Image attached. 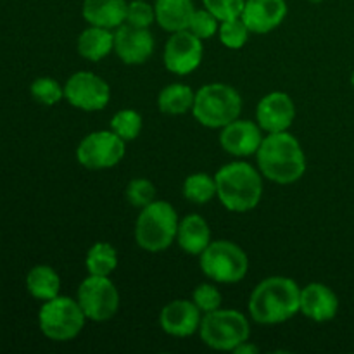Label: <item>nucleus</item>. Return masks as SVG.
Here are the masks:
<instances>
[{
    "label": "nucleus",
    "instance_id": "nucleus-18",
    "mask_svg": "<svg viewBox=\"0 0 354 354\" xmlns=\"http://www.w3.org/2000/svg\"><path fill=\"white\" fill-rule=\"evenodd\" d=\"M339 311V297L328 286L320 282L308 283L301 289L299 313L317 324L334 320Z\"/></svg>",
    "mask_w": 354,
    "mask_h": 354
},
{
    "label": "nucleus",
    "instance_id": "nucleus-15",
    "mask_svg": "<svg viewBox=\"0 0 354 354\" xmlns=\"http://www.w3.org/2000/svg\"><path fill=\"white\" fill-rule=\"evenodd\" d=\"M261 127L254 121L235 120L221 128L220 145L235 158H248L258 152L263 142Z\"/></svg>",
    "mask_w": 354,
    "mask_h": 354
},
{
    "label": "nucleus",
    "instance_id": "nucleus-27",
    "mask_svg": "<svg viewBox=\"0 0 354 354\" xmlns=\"http://www.w3.org/2000/svg\"><path fill=\"white\" fill-rule=\"evenodd\" d=\"M142 121L140 113L135 109H121L111 120V130L116 135H120L124 142L135 140L142 131Z\"/></svg>",
    "mask_w": 354,
    "mask_h": 354
},
{
    "label": "nucleus",
    "instance_id": "nucleus-32",
    "mask_svg": "<svg viewBox=\"0 0 354 354\" xmlns=\"http://www.w3.org/2000/svg\"><path fill=\"white\" fill-rule=\"evenodd\" d=\"M192 301L203 313L221 308V292L214 283H199L192 292Z\"/></svg>",
    "mask_w": 354,
    "mask_h": 354
},
{
    "label": "nucleus",
    "instance_id": "nucleus-17",
    "mask_svg": "<svg viewBox=\"0 0 354 354\" xmlns=\"http://www.w3.org/2000/svg\"><path fill=\"white\" fill-rule=\"evenodd\" d=\"M287 12L286 0H245L241 17L251 33L266 35L283 23Z\"/></svg>",
    "mask_w": 354,
    "mask_h": 354
},
{
    "label": "nucleus",
    "instance_id": "nucleus-23",
    "mask_svg": "<svg viewBox=\"0 0 354 354\" xmlns=\"http://www.w3.org/2000/svg\"><path fill=\"white\" fill-rule=\"evenodd\" d=\"M26 289L31 297L45 303V301L54 299V297L59 296V290H61V279H59L57 272H55L52 266H33L26 275Z\"/></svg>",
    "mask_w": 354,
    "mask_h": 354
},
{
    "label": "nucleus",
    "instance_id": "nucleus-5",
    "mask_svg": "<svg viewBox=\"0 0 354 354\" xmlns=\"http://www.w3.org/2000/svg\"><path fill=\"white\" fill-rule=\"evenodd\" d=\"M242 97L227 83H207L196 92L192 114L206 128H223L239 120Z\"/></svg>",
    "mask_w": 354,
    "mask_h": 354
},
{
    "label": "nucleus",
    "instance_id": "nucleus-26",
    "mask_svg": "<svg viewBox=\"0 0 354 354\" xmlns=\"http://www.w3.org/2000/svg\"><path fill=\"white\" fill-rule=\"evenodd\" d=\"M183 196L189 203L203 206L216 196V180L207 173H194L183 182Z\"/></svg>",
    "mask_w": 354,
    "mask_h": 354
},
{
    "label": "nucleus",
    "instance_id": "nucleus-31",
    "mask_svg": "<svg viewBox=\"0 0 354 354\" xmlns=\"http://www.w3.org/2000/svg\"><path fill=\"white\" fill-rule=\"evenodd\" d=\"M220 23L221 21L204 7V9H196L192 19H190L189 30L192 31L196 37H199L201 40H209V38H213L214 35L218 33Z\"/></svg>",
    "mask_w": 354,
    "mask_h": 354
},
{
    "label": "nucleus",
    "instance_id": "nucleus-19",
    "mask_svg": "<svg viewBox=\"0 0 354 354\" xmlns=\"http://www.w3.org/2000/svg\"><path fill=\"white\" fill-rule=\"evenodd\" d=\"M127 0H85L82 14L90 26L116 30L127 23Z\"/></svg>",
    "mask_w": 354,
    "mask_h": 354
},
{
    "label": "nucleus",
    "instance_id": "nucleus-34",
    "mask_svg": "<svg viewBox=\"0 0 354 354\" xmlns=\"http://www.w3.org/2000/svg\"><path fill=\"white\" fill-rule=\"evenodd\" d=\"M203 3L218 19L227 21L242 16L245 0H203Z\"/></svg>",
    "mask_w": 354,
    "mask_h": 354
},
{
    "label": "nucleus",
    "instance_id": "nucleus-3",
    "mask_svg": "<svg viewBox=\"0 0 354 354\" xmlns=\"http://www.w3.org/2000/svg\"><path fill=\"white\" fill-rule=\"evenodd\" d=\"M214 180H216V197L232 213H248L261 203V171H258L249 162H228L218 169Z\"/></svg>",
    "mask_w": 354,
    "mask_h": 354
},
{
    "label": "nucleus",
    "instance_id": "nucleus-30",
    "mask_svg": "<svg viewBox=\"0 0 354 354\" xmlns=\"http://www.w3.org/2000/svg\"><path fill=\"white\" fill-rule=\"evenodd\" d=\"M127 199L130 206L144 209L156 201V187L147 178H133L127 185Z\"/></svg>",
    "mask_w": 354,
    "mask_h": 354
},
{
    "label": "nucleus",
    "instance_id": "nucleus-29",
    "mask_svg": "<svg viewBox=\"0 0 354 354\" xmlns=\"http://www.w3.org/2000/svg\"><path fill=\"white\" fill-rule=\"evenodd\" d=\"M30 92L31 97L44 106H55L64 99V86L59 85V82L50 76H40L35 80L30 86Z\"/></svg>",
    "mask_w": 354,
    "mask_h": 354
},
{
    "label": "nucleus",
    "instance_id": "nucleus-20",
    "mask_svg": "<svg viewBox=\"0 0 354 354\" xmlns=\"http://www.w3.org/2000/svg\"><path fill=\"white\" fill-rule=\"evenodd\" d=\"M176 242L190 256H199L211 244V230L201 214H187L180 220Z\"/></svg>",
    "mask_w": 354,
    "mask_h": 354
},
{
    "label": "nucleus",
    "instance_id": "nucleus-14",
    "mask_svg": "<svg viewBox=\"0 0 354 354\" xmlns=\"http://www.w3.org/2000/svg\"><path fill=\"white\" fill-rule=\"evenodd\" d=\"M296 118L294 100L286 92H270L263 97L256 107V123L266 133L287 131Z\"/></svg>",
    "mask_w": 354,
    "mask_h": 354
},
{
    "label": "nucleus",
    "instance_id": "nucleus-7",
    "mask_svg": "<svg viewBox=\"0 0 354 354\" xmlns=\"http://www.w3.org/2000/svg\"><path fill=\"white\" fill-rule=\"evenodd\" d=\"M201 341L216 351H234L239 344L249 341L251 327L241 311L218 310L204 313L199 327Z\"/></svg>",
    "mask_w": 354,
    "mask_h": 354
},
{
    "label": "nucleus",
    "instance_id": "nucleus-6",
    "mask_svg": "<svg viewBox=\"0 0 354 354\" xmlns=\"http://www.w3.org/2000/svg\"><path fill=\"white\" fill-rule=\"evenodd\" d=\"M199 266L214 283H237L249 272L244 249L232 241H214L199 254Z\"/></svg>",
    "mask_w": 354,
    "mask_h": 354
},
{
    "label": "nucleus",
    "instance_id": "nucleus-21",
    "mask_svg": "<svg viewBox=\"0 0 354 354\" xmlns=\"http://www.w3.org/2000/svg\"><path fill=\"white\" fill-rule=\"evenodd\" d=\"M156 23L162 30L175 33V31L189 30L196 7L192 0H156Z\"/></svg>",
    "mask_w": 354,
    "mask_h": 354
},
{
    "label": "nucleus",
    "instance_id": "nucleus-16",
    "mask_svg": "<svg viewBox=\"0 0 354 354\" xmlns=\"http://www.w3.org/2000/svg\"><path fill=\"white\" fill-rule=\"evenodd\" d=\"M203 311L189 299H175L166 304L159 313V325L173 337H190L199 332Z\"/></svg>",
    "mask_w": 354,
    "mask_h": 354
},
{
    "label": "nucleus",
    "instance_id": "nucleus-35",
    "mask_svg": "<svg viewBox=\"0 0 354 354\" xmlns=\"http://www.w3.org/2000/svg\"><path fill=\"white\" fill-rule=\"evenodd\" d=\"M234 353H237V354H256V353H258V346H254V344H251L249 341H245V342H242V344H239L237 348L234 349Z\"/></svg>",
    "mask_w": 354,
    "mask_h": 354
},
{
    "label": "nucleus",
    "instance_id": "nucleus-8",
    "mask_svg": "<svg viewBox=\"0 0 354 354\" xmlns=\"http://www.w3.org/2000/svg\"><path fill=\"white\" fill-rule=\"evenodd\" d=\"M86 317L76 299L57 296L41 304L38 325L41 334L55 342L73 341L85 327Z\"/></svg>",
    "mask_w": 354,
    "mask_h": 354
},
{
    "label": "nucleus",
    "instance_id": "nucleus-9",
    "mask_svg": "<svg viewBox=\"0 0 354 354\" xmlns=\"http://www.w3.org/2000/svg\"><path fill=\"white\" fill-rule=\"evenodd\" d=\"M76 301L86 320L107 322L120 310V292L109 277L88 275L78 287Z\"/></svg>",
    "mask_w": 354,
    "mask_h": 354
},
{
    "label": "nucleus",
    "instance_id": "nucleus-12",
    "mask_svg": "<svg viewBox=\"0 0 354 354\" xmlns=\"http://www.w3.org/2000/svg\"><path fill=\"white\" fill-rule=\"evenodd\" d=\"M204 57L203 40L190 30L171 33L165 47V66L169 73L178 76L190 75L201 66Z\"/></svg>",
    "mask_w": 354,
    "mask_h": 354
},
{
    "label": "nucleus",
    "instance_id": "nucleus-25",
    "mask_svg": "<svg viewBox=\"0 0 354 354\" xmlns=\"http://www.w3.org/2000/svg\"><path fill=\"white\" fill-rule=\"evenodd\" d=\"M85 266L88 275L111 277L118 268V251L109 242H95L86 252Z\"/></svg>",
    "mask_w": 354,
    "mask_h": 354
},
{
    "label": "nucleus",
    "instance_id": "nucleus-37",
    "mask_svg": "<svg viewBox=\"0 0 354 354\" xmlns=\"http://www.w3.org/2000/svg\"><path fill=\"white\" fill-rule=\"evenodd\" d=\"M351 85L354 86V71H353V75H351Z\"/></svg>",
    "mask_w": 354,
    "mask_h": 354
},
{
    "label": "nucleus",
    "instance_id": "nucleus-36",
    "mask_svg": "<svg viewBox=\"0 0 354 354\" xmlns=\"http://www.w3.org/2000/svg\"><path fill=\"white\" fill-rule=\"evenodd\" d=\"M308 2H311V3H320V2H324V0H308Z\"/></svg>",
    "mask_w": 354,
    "mask_h": 354
},
{
    "label": "nucleus",
    "instance_id": "nucleus-11",
    "mask_svg": "<svg viewBox=\"0 0 354 354\" xmlns=\"http://www.w3.org/2000/svg\"><path fill=\"white\" fill-rule=\"evenodd\" d=\"M64 99L76 109L102 111L111 100L109 83L92 71H78L64 85Z\"/></svg>",
    "mask_w": 354,
    "mask_h": 354
},
{
    "label": "nucleus",
    "instance_id": "nucleus-24",
    "mask_svg": "<svg viewBox=\"0 0 354 354\" xmlns=\"http://www.w3.org/2000/svg\"><path fill=\"white\" fill-rule=\"evenodd\" d=\"M196 92L185 83H171L165 86L158 95V107L161 113L178 116L192 111Z\"/></svg>",
    "mask_w": 354,
    "mask_h": 354
},
{
    "label": "nucleus",
    "instance_id": "nucleus-1",
    "mask_svg": "<svg viewBox=\"0 0 354 354\" xmlns=\"http://www.w3.org/2000/svg\"><path fill=\"white\" fill-rule=\"evenodd\" d=\"M256 159L261 175L279 185L297 182L306 173V154L289 130L263 137Z\"/></svg>",
    "mask_w": 354,
    "mask_h": 354
},
{
    "label": "nucleus",
    "instance_id": "nucleus-10",
    "mask_svg": "<svg viewBox=\"0 0 354 354\" xmlns=\"http://www.w3.org/2000/svg\"><path fill=\"white\" fill-rule=\"evenodd\" d=\"M127 142L113 130H99L86 135L76 147V161L86 169L114 168L127 154Z\"/></svg>",
    "mask_w": 354,
    "mask_h": 354
},
{
    "label": "nucleus",
    "instance_id": "nucleus-22",
    "mask_svg": "<svg viewBox=\"0 0 354 354\" xmlns=\"http://www.w3.org/2000/svg\"><path fill=\"white\" fill-rule=\"evenodd\" d=\"M78 54L86 61H102L114 50V33L107 28L88 26L76 40Z\"/></svg>",
    "mask_w": 354,
    "mask_h": 354
},
{
    "label": "nucleus",
    "instance_id": "nucleus-33",
    "mask_svg": "<svg viewBox=\"0 0 354 354\" xmlns=\"http://www.w3.org/2000/svg\"><path fill=\"white\" fill-rule=\"evenodd\" d=\"M156 21L154 6H151L145 0H133L128 2L127 9V23L137 28H151Z\"/></svg>",
    "mask_w": 354,
    "mask_h": 354
},
{
    "label": "nucleus",
    "instance_id": "nucleus-13",
    "mask_svg": "<svg viewBox=\"0 0 354 354\" xmlns=\"http://www.w3.org/2000/svg\"><path fill=\"white\" fill-rule=\"evenodd\" d=\"M154 35L149 28H137L124 23L114 33V52L128 66H140L154 54Z\"/></svg>",
    "mask_w": 354,
    "mask_h": 354
},
{
    "label": "nucleus",
    "instance_id": "nucleus-4",
    "mask_svg": "<svg viewBox=\"0 0 354 354\" xmlns=\"http://www.w3.org/2000/svg\"><path fill=\"white\" fill-rule=\"evenodd\" d=\"M178 214L166 201H154L140 211L135 223V241L147 252L166 251L178 234Z\"/></svg>",
    "mask_w": 354,
    "mask_h": 354
},
{
    "label": "nucleus",
    "instance_id": "nucleus-2",
    "mask_svg": "<svg viewBox=\"0 0 354 354\" xmlns=\"http://www.w3.org/2000/svg\"><path fill=\"white\" fill-rule=\"evenodd\" d=\"M301 287L289 277H268L252 290L249 313L259 325H279L299 313Z\"/></svg>",
    "mask_w": 354,
    "mask_h": 354
},
{
    "label": "nucleus",
    "instance_id": "nucleus-28",
    "mask_svg": "<svg viewBox=\"0 0 354 354\" xmlns=\"http://www.w3.org/2000/svg\"><path fill=\"white\" fill-rule=\"evenodd\" d=\"M249 28L245 26V23L242 21V17H234V19L221 21L220 30H218V35H220V41L227 48H232V50H239V48L244 47L249 40Z\"/></svg>",
    "mask_w": 354,
    "mask_h": 354
}]
</instances>
